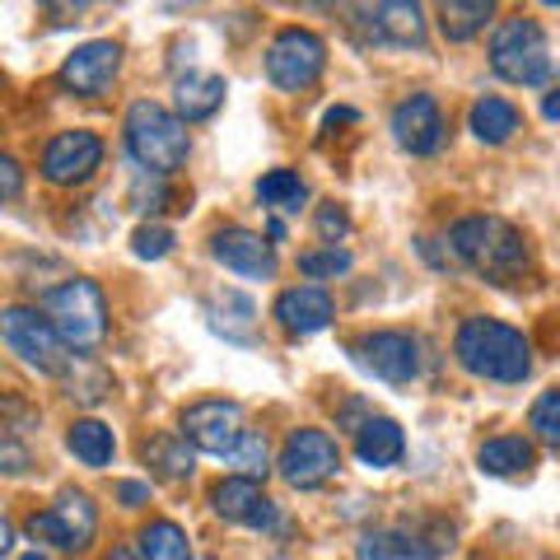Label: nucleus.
<instances>
[{"label": "nucleus", "instance_id": "nucleus-35", "mask_svg": "<svg viewBox=\"0 0 560 560\" xmlns=\"http://www.w3.org/2000/svg\"><path fill=\"white\" fill-rule=\"evenodd\" d=\"M164 197H168V191H164V178H154V183L140 178V183H136V201H140V210H160Z\"/></svg>", "mask_w": 560, "mask_h": 560}, {"label": "nucleus", "instance_id": "nucleus-39", "mask_svg": "<svg viewBox=\"0 0 560 560\" xmlns=\"http://www.w3.org/2000/svg\"><path fill=\"white\" fill-rule=\"evenodd\" d=\"M541 117H547V121H560V90L547 94V103H541Z\"/></svg>", "mask_w": 560, "mask_h": 560}, {"label": "nucleus", "instance_id": "nucleus-15", "mask_svg": "<svg viewBox=\"0 0 560 560\" xmlns=\"http://www.w3.org/2000/svg\"><path fill=\"white\" fill-rule=\"evenodd\" d=\"M393 136L401 150L411 154H434L444 140V117H440V103H434L430 94H411L397 103L393 113Z\"/></svg>", "mask_w": 560, "mask_h": 560}, {"label": "nucleus", "instance_id": "nucleus-34", "mask_svg": "<svg viewBox=\"0 0 560 560\" xmlns=\"http://www.w3.org/2000/svg\"><path fill=\"white\" fill-rule=\"evenodd\" d=\"M346 230H350V215H346L337 201H331V206H318V234H323V243H341Z\"/></svg>", "mask_w": 560, "mask_h": 560}, {"label": "nucleus", "instance_id": "nucleus-23", "mask_svg": "<svg viewBox=\"0 0 560 560\" xmlns=\"http://www.w3.org/2000/svg\"><path fill=\"white\" fill-rule=\"evenodd\" d=\"M220 103H224V80L220 75H183L178 80V117L183 121L215 117Z\"/></svg>", "mask_w": 560, "mask_h": 560}, {"label": "nucleus", "instance_id": "nucleus-6", "mask_svg": "<svg viewBox=\"0 0 560 560\" xmlns=\"http://www.w3.org/2000/svg\"><path fill=\"white\" fill-rule=\"evenodd\" d=\"M0 327H5V346L28 364V370H38V374H66L70 370V346L47 313L14 304V308H5Z\"/></svg>", "mask_w": 560, "mask_h": 560}, {"label": "nucleus", "instance_id": "nucleus-22", "mask_svg": "<svg viewBox=\"0 0 560 560\" xmlns=\"http://www.w3.org/2000/svg\"><path fill=\"white\" fill-rule=\"evenodd\" d=\"M197 444L187 440V434H154V440L145 444V463L150 467H160V477H168V481H183V477H191V467H197V453H191Z\"/></svg>", "mask_w": 560, "mask_h": 560}, {"label": "nucleus", "instance_id": "nucleus-29", "mask_svg": "<svg viewBox=\"0 0 560 560\" xmlns=\"http://www.w3.org/2000/svg\"><path fill=\"white\" fill-rule=\"evenodd\" d=\"M528 425H533V434H537L541 444L560 448V388H556V393H541V397L533 401Z\"/></svg>", "mask_w": 560, "mask_h": 560}, {"label": "nucleus", "instance_id": "nucleus-14", "mask_svg": "<svg viewBox=\"0 0 560 560\" xmlns=\"http://www.w3.org/2000/svg\"><path fill=\"white\" fill-rule=\"evenodd\" d=\"M210 253H215V261L224 271L248 276V280H276V271H280L271 243L253 230H220L210 238Z\"/></svg>", "mask_w": 560, "mask_h": 560}, {"label": "nucleus", "instance_id": "nucleus-1", "mask_svg": "<svg viewBox=\"0 0 560 560\" xmlns=\"http://www.w3.org/2000/svg\"><path fill=\"white\" fill-rule=\"evenodd\" d=\"M448 248L458 253L463 267L486 276L490 285H518L533 271L528 261V243L514 224H504L495 215H467L448 230Z\"/></svg>", "mask_w": 560, "mask_h": 560}, {"label": "nucleus", "instance_id": "nucleus-5", "mask_svg": "<svg viewBox=\"0 0 560 560\" xmlns=\"http://www.w3.org/2000/svg\"><path fill=\"white\" fill-rule=\"evenodd\" d=\"M490 70L510 84H541L551 70L547 57V38L533 20H504L495 33H490Z\"/></svg>", "mask_w": 560, "mask_h": 560}, {"label": "nucleus", "instance_id": "nucleus-40", "mask_svg": "<svg viewBox=\"0 0 560 560\" xmlns=\"http://www.w3.org/2000/svg\"><path fill=\"white\" fill-rule=\"evenodd\" d=\"M108 560H140V556H136V551H131V547H117V551H113V556H108Z\"/></svg>", "mask_w": 560, "mask_h": 560}, {"label": "nucleus", "instance_id": "nucleus-31", "mask_svg": "<svg viewBox=\"0 0 560 560\" xmlns=\"http://www.w3.org/2000/svg\"><path fill=\"white\" fill-rule=\"evenodd\" d=\"M411 541L401 533H370L360 541V560H411Z\"/></svg>", "mask_w": 560, "mask_h": 560}, {"label": "nucleus", "instance_id": "nucleus-2", "mask_svg": "<svg viewBox=\"0 0 560 560\" xmlns=\"http://www.w3.org/2000/svg\"><path fill=\"white\" fill-rule=\"evenodd\" d=\"M453 355L467 374L490 383H523L533 374V346L523 331L495 318H467L453 337Z\"/></svg>", "mask_w": 560, "mask_h": 560}, {"label": "nucleus", "instance_id": "nucleus-16", "mask_svg": "<svg viewBox=\"0 0 560 560\" xmlns=\"http://www.w3.org/2000/svg\"><path fill=\"white\" fill-rule=\"evenodd\" d=\"M215 500V514L230 518V523H243V528H276V504L261 495V486L253 477H230L210 490Z\"/></svg>", "mask_w": 560, "mask_h": 560}, {"label": "nucleus", "instance_id": "nucleus-13", "mask_svg": "<svg viewBox=\"0 0 560 560\" xmlns=\"http://www.w3.org/2000/svg\"><path fill=\"white\" fill-rule=\"evenodd\" d=\"M117 70H121V47L108 43V38H98V43L75 47V51H70V57L61 61V84H66L70 94L94 98V94H103V90H113Z\"/></svg>", "mask_w": 560, "mask_h": 560}, {"label": "nucleus", "instance_id": "nucleus-17", "mask_svg": "<svg viewBox=\"0 0 560 560\" xmlns=\"http://www.w3.org/2000/svg\"><path fill=\"white\" fill-rule=\"evenodd\" d=\"M276 318L285 331H294V337H313V331H323L331 323V294L318 290V285L285 290L276 300Z\"/></svg>", "mask_w": 560, "mask_h": 560}, {"label": "nucleus", "instance_id": "nucleus-42", "mask_svg": "<svg viewBox=\"0 0 560 560\" xmlns=\"http://www.w3.org/2000/svg\"><path fill=\"white\" fill-rule=\"evenodd\" d=\"M20 560H47V556H38V551H28V556H20Z\"/></svg>", "mask_w": 560, "mask_h": 560}, {"label": "nucleus", "instance_id": "nucleus-41", "mask_svg": "<svg viewBox=\"0 0 560 560\" xmlns=\"http://www.w3.org/2000/svg\"><path fill=\"white\" fill-rule=\"evenodd\" d=\"M300 5H313V10H323V5H337V0H300Z\"/></svg>", "mask_w": 560, "mask_h": 560}, {"label": "nucleus", "instance_id": "nucleus-37", "mask_svg": "<svg viewBox=\"0 0 560 560\" xmlns=\"http://www.w3.org/2000/svg\"><path fill=\"white\" fill-rule=\"evenodd\" d=\"M117 500H121V504H131V510H136V504H145V500H150V486H140V481H121V486H117Z\"/></svg>", "mask_w": 560, "mask_h": 560}, {"label": "nucleus", "instance_id": "nucleus-10", "mask_svg": "<svg viewBox=\"0 0 560 560\" xmlns=\"http://www.w3.org/2000/svg\"><path fill=\"white\" fill-rule=\"evenodd\" d=\"M183 434L201 453L230 458V453L238 448V440L248 434V430H243V407H238V401H224V397H206V401H197V407H187Z\"/></svg>", "mask_w": 560, "mask_h": 560}, {"label": "nucleus", "instance_id": "nucleus-30", "mask_svg": "<svg viewBox=\"0 0 560 560\" xmlns=\"http://www.w3.org/2000/svg\"><path fill=\"white\" fill-rule=\"evenodd\" d=\"M407 541H416V556H425V560H434V556H444L448 547H453V523L448 518H430L425 528H416Z\"/></svg>", "mask_w": 560, "mask_h": 560}, {"label": "nucleus", "instance_id": "nucleus-27", "mask_svg": "<svg viewBox=\"0 0 560 560\" xmlns=\"http://www.w3.org/2000/svg\"><path fill=\"white\" fill-rule=\"evenodd\" d=\"M257 197L267 201V206H276V210H300V206L308 201V187H304L300 173H290V168H271L267 178L257 183Z\"/></svg>", "mask_w": 560, "mask_h": 560}, {"label": "nucleus", "instance_id": "nucleus-43", "mask_svg": "<svg viewBox=\"0 0 560 560\" xmlns=\"http://www.w3.org/2000/svg\"><path fill=\"white\" fill-rule=\"evenodd\" d=\"M541 5H551V10H556V5H560V0H541Z\"/></svg>", "mask_w": 560, "mask_h": 560}, {"label": "nucleus", "instance_id": "nucleus-19", "mask_svg": "<svg viewBox=\"0 0 560 560\" xmlns=\"http://www.w3.org/2000/svg\"><path fill=\"white\" fill-rule=\"evenodd\" d=\"M434 10H440V33L448 43H467L490 24L495 0H434Z\"/></svg>", "mask_w": 560, "mask_h": 560}, {"label": "nucleus", "instance_id": "nucleus-18", "mask_svg": "<svg viewBox=\"0 0 560 560\" xmlns=\"http://www.w3.org/2000/svg\"><path fill=\"white\" fill-rule=\"evenodd\" d=\"M355 453H360L364 467H393V463H401V453H407L401 425H397V420H388V416H370L355 430Z\"/></svg>", "mask_w": 560, "mask_h": 560}, {"label": "nucleus", "instance_id": "nucleus-7", "mask_svg": "<svg viewBox=\"0 0 560 560\" xmlns=\"http://www.w3.org/2000/svg\"><path fill=\"white\" fill-rule=\"evenodd\" d=\"M323 66H327V47L318 33H308V28L276 33L267 47V75H271V84H280V90H290V94L308 90V84L323 75Z\"/></svg>", "mask_w": 560, "mask_h": 560}, {"label": "nucleus", "instance_id": "nucleus-8", "mask_svg": "<svg viewBox=\"0 0 560 560\" xmlns=\"http://www.w3.org/2000/svg\"><path fill=\"white\" fill-rule=\"evenodd\" d=\"M280 477H285L290 486H300V490H313V486H323L337 477V467H341V448L337 440H331L327 430H294L285 448H280Z\"/></svg>", "mask_w": 560, "mask_h": 560}, {"label": "nucleus", "instance_id": "nucleus-9", "mask_svg": "<svg viewBox=\"0 0 560 560\" xmlns=\"http://www.w3.org/2000/svg\"><path fill=\"white\" fill-rule=\"evenodd\" d=\"M28 528H33V537H43L61 551H84L98 533V510L84 490H61L57 504H51L47 514H33Z\"/></svg>", "mask_w": 560, "mask_h": 560}, {"label": "nucleus", "instance_id": "nucleus-12", "mask_svg": "<svg viewBox=\"0 0 560 560\" xmlns=\"http://www.w3.org/2000/svg\"><path fill=\"white\" fill-rule=\"evenodd\" d=\"M350 350L383 383H411L420 374V346L407 331H370V337H360Z\"/></svg>", "mask_w": 560, "mask_h": 560}, {"label": "nucleus", "instance_id": "nucleus-28", "mask_svg": "<svg viewBox=\"0 0 560 560\" xmlns=\"http://www.w3.org/2000/svg\"><path fill=\"white\" fill-rule=\"evenodd\" d=\"M230 463L238 467V477H267V434H261V430H248V434H243V440H238V448L230 453Z\"/></svg>", "mask_w": 560, "mask_h": 560}, {"label": "nucleus", "instance_id": "nucleus-36", "mask_svg": "<svg viewBox=\"0 0 560 560\" xmlns=\"http://www.w3.org/2000/svg\"><path fill=\"white\" fill-rule=\"evenodd\" d=\"M0 183H5V201L20 197V164H14L10 154H5V160H0Z\"/></svg>", "mask_w": 560, "mask_h": 560}, {"label": "nucleus", "instance_id": "nucleus-11", "mask_svg": "<svg viewBox=\"0 0 560 560\" xmlns=\"http://www.w3.org/2000/svg\"><path fill=\"white\" fill-rule=\"evenodd\" d=\"M103 164V140L94 131H57L43 150V178L57 187H80Z\"/></svg>", "mask_w": 560, "mask_h": 560}, {"label": "nucleus", "instance_id": "nucleus-4", "mask_svg": "<svg viewBox=\"0 0 560 560\" xmlns=\"http://www.w3.org/2000/svg\"><path fill=\"white\" fill-rule=\"evenodd\" d=\"M47 318L57 323L70 350H90L103 341V331H108V304H103V290L94 280L70 276L66 285L47 294Z\"/></svg>", "mask_w": 560, "mask_h": 560}, {"label": "nucleus", "instance_id": "nucleus-32", "mask_svg": "<svg viewBox=\"0 0 560 560\" xmlns=\"http://www.w3.org/2000/svg\"><path fill=\"white\" fill-rule=\"evenodd\" d=\"M300 271L304 276H341V271H350V253L337 248V243H327V248L300 257Z\"/></svg>", "mask_w": 560, "mask_h": 560}, {"label": "nucleus", "instance_id": "nucleus-24", "mask_svg": "<svg viewBox=\"0 0 560 560\" xmlns=\"http://www.w3.org/2000/svg\"><path fill=\"white\" fill-rule=\"evenodd\" d=\"M477 463H481V471H490V477H518V471L533 467V444L518 440V434H500V440L481 444Z\"/></svg>", "mask_w": 560, "mask_h": 560}, {"label": "nucleus", "instance_id": "nucleus-26", "mask_svg": "<svg viewBox=\"0 0 560 560\" xmlns=\"http://www.w3.org/2000/svg\"><path fill=\"white\" fill-rule=\"evenodd\" d=\"M140 556L145 560H191V541H187V533L178 528V523L160 518L140 533Z\"/></svg>", "mask_w": 560, "mask_h": 560}, {"label": "nucleus", "instance_id": "nucleus-3", "mask_svg": "<svg viewBox=\"0 0 560 560\" xmlns=\"http://www.w3.org/2000/svg\"><path fill=\"white\" fill-rule=\"evenodd\" d=\"M127 150L145 173L168 178L173 168L187 164V150H191L187 121L178 113L160 108V103L140 98V103H131V113H127Z\"/></svg>", "mask_w": 560, "mask_h": 560}, {"label": "nucleus", "instance_id": "nucleus-33", "mask_svg": "<svg viewBox=\"0 0 560 560\" xmlns=\"http://www.w3.org/2000/svg\"><path fill=\"white\" fill-rule=\"evenodd\" d=\"M131 248H136V257L160 261V257L173 248V234L164 230V224H140V230L131 234Z\"/></svg>", "mask_w": 560, "mask_h": 560}, {"label": "nucleus", "instance_id": "nucleus-25", "mask_svg": "<svg viewBox=\"0 0 560 560\" xmlns=\"http://www.w3.org/2000/svg\"><path fill=\"white\" fill-rule=\"evenodd\" d=\"M66 448L75 453L84 467H108L113 453H117V440H113V430L103 425V420H75L70 434H66Z\"/></svg>", "mask_w": 560, "mask_h": 560}, {"label": "nucleus", "instance_id": "nucleus-20", "mask_svg": "<svg viewBox=\"0 0 560 560\" xmlns=\"http://www.w3.org/2000/svg\"><path fill=\"white\" fill-rule=\"evenodd\" d=\"M378 28H383V38L397 43V47H420L425 43L420 0H378Z\"/></svg>", "mask_w": 560, "mask_h": 560}, {"label": "nucleus", "instance_id": "nucleus-38", "mask_svg": "<svg viewBox=\"0 0 560 560\" xmlns=\"http://www.w3.org/2000/svg\"><path fill=\"white\" fill-rule=\"evenodd\" d=\"M43 5H47L51 14H75V10L90 5V0H43Z\"/></svg>", "mask_w": 560, "mask_h": 560}, {"label": "nucleus", "instance_id": "nucleus-21", "mask_svg": "<svg viewBox=\"0 0 560 560\" xmlns=\"http://www.w3.org/2000/svg\"><path fill=\"white\" fill-rule=\"evenodd\" d=\"M467 127H471L477 140H486V145H504V140L518 131V108L510 98H477L471 103Z\"/></svg>", "mask_w": 560, "mask_h": 560}]
</instances>
